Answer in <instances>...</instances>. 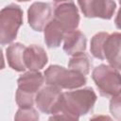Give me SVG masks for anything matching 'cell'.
Returning a JSON list of instances; mask_svg holds the SVG:
<instances>
[{
  "label": "cell",
  "mask_w": 121,
  "mask_h": 121,
  "mask_svg": "<svg viewBox=\"0 0 121 121\" xmlns=\"http://www.w3.org/2000/svg\"><path fill=\"white\" fill-rule=\"evenodd\" d=\"M96 99V94L91 87L62 93L49 119L78 120L80 116L87 114L93 109Z\"/></svg>",
  "instance_id": "obj_1"
},
{
  "label": "cell",
  "mask_w": 121,
  "mask_h": 121,
  "mask_svg": "<svg viewBox=\"0 0 121 121\" xmlns=\"http://www.w3.org/2000/svg\"><path fill=\"white\" fill-rule=\"evenodd\" d=\"M120 45L121 34L113 32H98L91 40L90 51L92 55L99 60H106L111 66L120 69Z\"/></svg>",
  "instance_id": "obj_2"
},
{
  "label": "cell",
  "mask_w": 121,
  "mask_h": 121,
  "mask_svg": "<svg viewBox=\"0 0 121 121\" xmlns=\"http://www.w3.org/2000/svg\"><path fill=\"white\" fill-rule=\"evenodd\" d=\"M44 82V77L38 71H29L17 79L18 89L15 99L19 108H30L35 101V95Z\"/></svg>",
  "instance_id": "obj_3"
},
{
  "label": "cell",
  "mask_w": 121,
  "mask_h": 121,
  "mask_svg": "<svg viewBox=\"0 0 121 121\" xmlns=\"http://www.w3.org/2000/svg\"><path fill=\"white\" fill-rule=\"evenodd\" d=\"M44 80L46 84L56 86L60 89L73 90L79 88L87 82L85 76L78 72L66 69L62 66L54 64L50 65L44 71Z\"/></svg>",
  "instance_id": "obj_4"
},
{
  "label": "cell",
  "mask_w": 121,
  "mask_h": 121,
  "mask_svg": "<svg viewBox=\"0 0 121 121\" xmlns=\"http://www.w3.org/2000/svg\"><path fill=\"white\" fill-rule=\"evenodd\" d=\"M23 25V9L16 4H9L0 10V44L12 43Z\"/></svg>",
  "instance_id": "obj_5"
},
{
  "label": "cell",
  "mask_w": 121,
  "mask_h": 121,
  "mask_svg": "<svg viewBox=\"0 0 121 121\" xmlns=\"http://www.w3.org/2000/svg\"><path fill=\"white\" fill-rule=\"evenodd\" d=\"M92 78L102 96L112 97L120 95V73L116 68L111 65L100 64L94 68Z\"/></svg>",
  "instance_id": "obj_6"
},
{
  "label": "cell",
  "mask_w": 121,
  "mask_h": 121,
  "mask_svg": "<svg viewBox=\"0 0 121 121\" xmlns=\"http://www.w3.org/2000/svg\"><path fill=\"white\" fill-rule=\"evenodd\" d=\"M81 12L87 18L110 20L116 9L113 0H78Z\"/></svg>",
  "instance_id": "obj_7"
},
{
  "label": "cell",
  "mask_w": 121,
  "mask_h": 121,
  "mask_svg": "<svg viewBox=\"0 0 121 121\" xmlns=\"http://www.w3.org/2000/svg\"><path fill=\"white\" fill-rule=\"evenodd\" d=\"M64 30H74L78 26L79 14L78 9L73 1H64L60 5L56 6L54 9V18Z\"/></svg>",
  "instance_id": "obj_8"
},
{
  "label": "cell",
  "mask_w": 121,
  "mask_h": 121,
  "mask_svg": "<svg viewBox=\"0 0 121 121\" xmlns=\"http://www.w3.org/2000/svg\"><path fill=\"white\" fill-rule=\"evenodd\" d=\"M52 17V7L49 3L34 2L27 9V21L30 27L38 32L43 30Z\"/></svg>",
  "instance_id": "obj_9"
},
{
  "label": "cell",
  "mask_w": 121,
  "mask_h": 121,
  "mask_svg": "<svg viewBox=\"0 0 121 121\" xmlns=\"http://www.w3.org/2000/svg\"><path fill=\"white\" fill-rule=\"evenodd\" d=\"M61 94L60 88L47 84V86L40 89L36 94L35 103L42 112L52 114L60 99Z\"/></svg>",
  "instance_id": "obj_10"
},
{
  "label": "cell",
  "mask_w": 121,
  "mask_h": 121,
  "mask_svg": "<svg viewBox=\"0 0 121 121\" xmlns=\"http://www.w3.org/2000/svg\"><path fill=\"white\" fill-rule=\"evenodd\" d=\"M48 61L45 50L37 44H31L25 48L24 62L29 71H39L43 69Z\"/></svg>",
  "instance_id": "obj_11"
},
{
  "label": "cell",
  "mask_w": 121,
  "mask_h": 121,
  "mask_svg": "<svg viewBox=\"0 0 121 121\" xmlns=\"http://www.w3.org/2000/svg\"><path fill=\"white\" fill-rule=\"evenodd\" d=\"M86 37L79 30H70L65 32L63 37V50L67 55H74L83 52L86 49Z\"/></svg>",
  "instance_id": "obj_12"
},
{
  "label": "cell",
  "mask_w": 121,
  "mask_h": 121,
  "mask_svg": "<svg viewBox=\"0 0 121 121\" xmlns=\"http://www.w3.org/2000/svg\"><path fill=\"white\" fill-rule=\"evenodd\" d=\"M64 28L55 20L52 19L43 28L44 43L48 48H57L60 45L64 34Z\"/></svg>",
  "instance_id": "obj_13"
},
{
  "label": "cell",
  "mask_w": 121,
  "mask_h": 121,
  "mask_svg": "<svg viewBox=\"0 0 121 121\" xmlns=\"http://www.w3.org/2000/svg\"><path fill=\"white\" fill-rule=\"evenodd\" d=\"M26 46L21 43L10 44L6 49L8 63L10 68L17 72H24L26 68L24 62V51Z\"/></svg>",
  "instance_id": "obj_14"
},
{
  "label": "cell",
  "mask_w": 121,
  "mask_h": 121,
  "mask_svg": "<svg viewBox=\"0 0 121 121\" xmlns=\"http://www.w3.org/2000/svg\"><path fill=\"white\" fill-rule=\"evenodd\" d=\"M91 65H92V62L89 57L84 53V51L74 54L68 62V67L70 69L75 70L83 76H86L89 74Z\"/></svg>",
  "instance_id": "obj_15"
},
{
  "label": "cell",
  "mask_w": 121,
  "mask_h": 121,
  "mask_svg": "<svg viewBox=\"0 0 121 121\" xmlns=\"http://www.w3.org/2000/svg\"><path fill=\"white\" fill-rule=\"evenodd\" d=\"M15 120H39V114L33 107L30 108H19L15 116Z\"/></svg>",
  "instance_id": "obj_16"
},
{
  "label": "cell",
  "mask_w": 121,
  "mask_h": 121,
  "mask_svg": "<svg viewBox=\"0 0 121 121\" xmlns=\"http://www.w3.org/2000/svg\"><path fill=\"white\" fill-rule=\"evenodd\" d=\"M110 111L117 119L120 118V95L112 96V100L110 102Z\"/></svg>",
  "instance_id": "obj_17"
},
{
  "label": "cell",
  "mask_w": 121,
  "mask_h": 121,
  "mask_svg": "<svg viewBox=\"0 0 121 121\" xmlns=\"http://www.w3.org/2000/svg\"><path fill=\"white\" fill-rule=\"evenodd\" d=\"M5 68V60H4V56H3V51L2 48H0V70Z\"/></svg>",
  "instance_id": "obj_18"
},
{
  "label": "cell",
  "mask_w": 121,
  "mask_h": 121,
  "mask_svg": "<svg viewBox=\"0 0 121 121\" xmlns=\"http://www.w3.org/2000/svg\"><path fill=\"white\" fill-rule=\"evenodd\" d=\"M53 1H55V2L59 3V2H64V1H68V0H53Z\"/></svg>",
  "instance_id": "obj_19"
},
{
  "label": "cell",
  "mask_w": 121,
  "mask_h": 121,
  "mask_svg": "<svg viewBox=\"0 0 121 121\" xmlns=\"http://www.w3.org/2000/svg\"><path fill=\"white\" fill-rule=\"evenodd\" d=\"M18 2H27V1H30V0H16Z\"/></svg>",
  "instance_id": "obj_20"
}]
</instances>
